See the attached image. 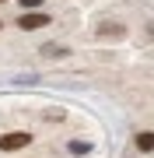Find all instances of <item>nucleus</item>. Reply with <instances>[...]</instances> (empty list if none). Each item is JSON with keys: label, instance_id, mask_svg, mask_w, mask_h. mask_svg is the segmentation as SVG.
<instances>
[{"label": "nucleus", "instance_id": "obj_2", "mask_svg": "<svg viewBox=\"0 0 154 158\" xmlns=\"http://www.w3.org/2000/svg\"><path fill=\"white\" fill-rule=\"evenodd\" d=\"M49 21H53V18H49L46 11H28V14H21V18H18V28L35 32V28H46Z\"/></svg>", "mask_w": 154, "mask_h": 158}, {"label": "nucleus", "instance_id": "obj_5", "mask_svg": "<svg viewBox=\"0 0 154 158\" xmlns=\"http://www.w3.org/2000/svg\"><path fill=\"white\" fill-rule=\"evenodd\" d=\"M21 7H42V0H21Z\"/></svg>", "mask_w": 154, "mask_h": 158}, {"label": "nucleus", "instance_id": "obj_1", "mask_svg": "<svg viewBox=\"0 0 154 158\" xmlns=\"http://www.w3.org/2000/svg\"><path fill=\"white\" fill-rule=\"evenodd\" d=\"M28 144H32V134H25V130H11L0 137V151H21Z\"/></svg>", "mask_w": 154, "mask_h": 158}, {"label": "nucleus", "instance_id": "obj_3", "mask_svg": "<svg viewBox=\"0 0 154 158\" xmlns=\"http://www.w3.org/2000/svg\"><path fill=\"white\" fill-rule=\"evenodd\" d=\"M95 35L98 39H126V25H119V21H98Z\"/></svg>", "mask_w": 154, "mask_h": 158}, {"label": "nucleus", "instance_id": "obj_6", "mask_svg": "<svg viewBox=\"0 0 154 158\" xmlns=\"http://www.w3.org/2000/svg\"><path fill=\"white\" fill-rule=\"evenodd\" d=\"M0 4H4V0H0Z\"/></svg>", "mask_w": 154, "mask_h": 158}, {"label": "nucleus", "instance_id": "obj_4", "mask_svg": "<svg viewBox=\"0 0 154 158\" xmlns=\"http://www.w3.org/2000/svg\"><path fill=\"white\" fill-rule=\"evenodd\" d=\"M137 151L140 155H151L154 151V134H151V130H140V134H137Z\"/></svg>", "mask_w": 154, "mask_h": 158}]
</instances>
